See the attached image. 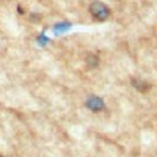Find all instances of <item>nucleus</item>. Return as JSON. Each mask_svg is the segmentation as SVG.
<instances>
[{"label": "nucleus", "mask_w": 157, "mask_h": 157, "mask_svg": "<svg viewBox=\"0 0 157 157\" xmlns=\"http://www.w3.org/2000/svg\"><path fill=\"white\" fill-rule=\"evenodd\" d=\"M88 11L91 13V16L96 20V21H105L109 15H110V10L107 7L105 4H103L102 1H93L90 7H88Z\"/></svg>", "instance_id": "nucleus-1"}, {"label": "nucleus", "mask_w": 157, "mask_h": 157, "mask_svg": "<svg viewBox=\"0 0 157 157\" xmlns=\"http://www.w3.org/2000/svg\"><path fill=\"white\" fill-rule=\"evenodd\" d=\"M85 105L88 110L93 112V113H99L102 112L104 108H105V104H104V101L103 98L96 96V94H91L86 98V102H85Z\"/></svg>", "instance_id": "nucleus-2"}, {"label": "nucleus", "mask_w": 157, "mask_h": 157, "mask_svg": "<svg viewBox=\"0 0 157 157\" xmlns=\"http://www.w3.org/2000/svg\"><path fill=\"white\" fill-rule=\"evenodd\" d=\"M0 157H2V156H1V155H0Z\"/></svg>", "instance_id": "nucleus-3"}]
</instances>
